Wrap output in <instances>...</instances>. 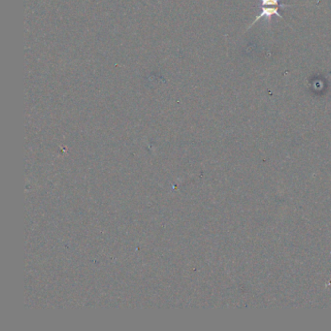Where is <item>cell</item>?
I'll return each mask as SVG.
<instances>
[{"instance_id": "obj_1", "label": "cell", "mask_w": 331, "mask_h": 331, "mask_svg": "<svg viewBox=\"0 0 331 331\" xmlns=\"http://www.w3.org/2000/svg\"><path fill=\"white\" fill-rule=\"evenodd\" d=\"M260 8H261V12L256 16L255 20L252 23V25L249 27V29L252 28L253 25H255V23L258 22L262 18H266L267 21L269 22V24H271V19H272V16H274V15L278 16L280 19H283V17L279 13V9H280L279 7H260Z\"/></svg>"}, {"instance_id": "obj_2", "label": "cell", "mask_w": 331, "mask_h": 331, "mask_svg": "<svg viewBox=\"0 0 331 331\" xmlns=\"http://www.w3.org/2000/svg\"><path fill=\"white\" fill-rule=\"evenodd\" d=\"M260 7H269V6H274V7H279V8H285L289 7L290 5H284L280 4L279 0H260Z\"/></svg>"}]
</instances>
